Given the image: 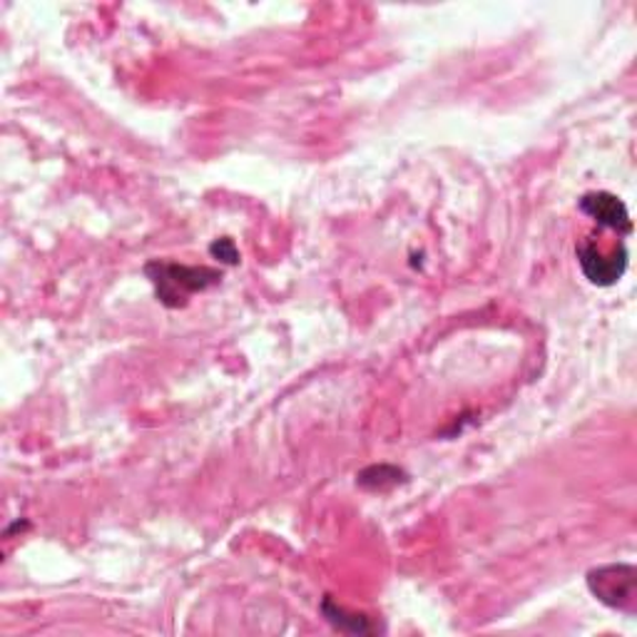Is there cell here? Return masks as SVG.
Masks as SVG:
<instances>
[{
	"label": "cell",
	"mask_w": 637,
	"mask_h": 637,
	"mask_svg": "<svg viewBox=\"0 0 637 637\" xmlns=\"http://www.w3.org/2000/svg\"><path fill=\"white\" fill-rule=\"evenodd\" d=\"M209 255L219 261H225V265H239V251L235 247V239L229 237L217 239L215 245L209 247Z\"/></svg>",
	"instance_id": "cell-7"
},
{
	"label": "cell",
	"mask_w": 637,
	"mask_h": 637,
	"mask_svg": "<svg viewBox=\"0 0 637 637\" xmlns=\"http://www.w3.org/2000/svg\"><path fill=\"white\" fill-rule=\"evenodd\" d=\"M321 613H323V618H327L333 625V628L341 630V633H359V635L377 633V625H371V620L367 618V615L347 613V610L341 608V605H337L331 598H323Z\"/></svg>",
	"instance_id": "cell-5"
},
{
	"label": "cell",
	"mask_w": 637,
	"mask_h": 637,
	"mask_svg": "<svg viewBox=\"0 0 637 637\" xmlns=\"http://www.w3.org/2000/svg\"><path fill=\"white\" fill-rule=\"evenodd\" d=\"M578 207L583 215H588L593 222H598L600 227L615 229L618 235H630L633 219L630 212L625 207L620 197L610 195V192H588L578 199Z\"/></svg>",
	"instance_id": "cell-4"
},
{
	"label": "cell",
	"mask_w": 637,
	"mask_h": 637,
	"mask_svg": "<svg viewBox=\"0 0 637 637\" xmlns=\"http://www.w3.org/2000/svg\"><path fill=\"white\" fill-rule=\"evenodd\" d=\"M147 279L155 285L160 305L167 309H179L187 305V299L197 291H207L222 281V271L215 267H187L175 265V261H147Z\"/></svg>",
	"instance_id": "cell-1"
},
{
	"label": "cell",
	"mask_w": 637,
	"mask_h": 637,
	"mask_svg": "<svg viewBox=\"0 0 637 637\" xmlns=\"http://www.w3.org/2000/svg\"><path fill=\"white\" fill-rule=\"evenodd\" d=\"M403 481H407V473L397 466H389V463L363 469L357 476V483L367 491H389V489H393V485H399Z\"/></svg>",
	"instance_id": "cell-6"
},
{
	"label": "cell",
	"mask_w": 637,
	"mask_h": 637,
	"mask_svg": "<svg viewBox=\"0 0 637 637\" xmlns=\"http://www.w3.org/2000/svg\"><path fill=\"white\" fill-rule=\"evenodd\" d=\"M588 588L603 605L620 613H635L637 571L628 563H610L588 573Z\"/></svg>",
	"instance_id": "cell-2"
},
{
	"label": "cell",
	"mask_w": 637,
	"mask_h": 637,
	"mask_svg": "<svg viewBox=\"0 0 637 637\" xmlns=\"http://www.w3.org/2000/svg\"><path fill=\"white\" fill-rule=\"evenodd\" d=\"M575 255H578L585 279H588L595 287L618 285L625 275V269H628V259H630L625 245H618L610 251H605L603 247L595 245V239L581 242L578 249H575Z\"/></svg>",
	"instance_id": "cell-3"
}]
</instances>
